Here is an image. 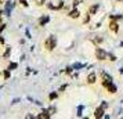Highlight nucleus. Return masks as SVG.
Here are the masks:
<instances>
[{
    "instance_id": "nucleus-1",
    "label": "nucleus",
    "mask_w": 123,
    "mask_h": 119,
    "mask_svg": "<svg viewBox=\"0 0 123 119\" xmlns=\"http://www.w3.org/2000/svg\"><path fill=\"white\" fill-rule=\"evenodd\" d=\"M55 47H57V39L54 36H49V38L44 40V49L47 51H53Z\"/></svg>"
},
{
    "instance_id": "nucleus-2",
    "label": "nucleus",
    "mask_w": 123,
    "mask_h": 119,
    "mask_svg": "<svg viewBox=\"0 0 123 119\" xmlns=\"http://www.w3.org/2000/svg\"><path fill=\"white\" fill-rule=\"evenodd\" d=\"M95 57H97L100 61H104V60L108 58V53H106L105 50L100 49V47H97V50H95Z\"/></svg>"
},
{
    "instance_id": "nucleus-3",
    "label": "nucleus",
    "mask_w": 123,
    "mask_h": 119,
    "mask_svg": "<svg viewBox=\"0 0 123 119\" xmlns=\"http://www.w3.org/2000/svg\"><path fill=\"white\" fill-rule=\"evenodd\" d=\"M106 107V104L104 102L101 107H98L97 109H95V112H94V118H102V115H104V109H105Z\"/></svg>"
},
{
    "instance_id": "nucleus-4",
    "label": "nucleus",
    "mask_w": 123,
    "mask_h": 119,
    "mask_svg": "<svg viewBox=\"0 0 123 119\" xmlns=\"http://www.w3.org/2000/svg\"><path fill=\"white\" fill-rule=\"evenodd\" d=\"M95 80H97V76H95L94 72H91V74L87 76V83H90V85H93V83H95Z\"/></svg>"
},
{
    "instance_id": "nucleus-5",
    "label": "nucleus",
    "mask_w": 123,
    "mask_h": 119,
    "mask_svg": "<svg viewBox=\"0 0 123 119\" xmlns=\"http://www.w3.org/2000/svg\"><path fill=\"white\" fill-rule=\"evenodd\" d=\"M98 8H100V6H98V3L97 4H93V6L89 8V13L91 14V15H94V14H97V11H98Z\"/></svg>"
},
{
    "instance_id": "nucleus-6",
    "label": "nucleus",
    "mask_w": 123,
    "mask_h": 119,
    "mask_svg": "<svg viewBox=\"0 0 123 119\" xmlns=\"http://www.w3.org/2000/svg\"><path fill=\"white\" fill-rule=\"evenodd\" d=\"M109 29H111L112 32H115V33H116L117 31H119V25H117V22H115V21H112V22L109 24Z\"/></svg>"
},
{
    "instance_id": "nucleus-7",
    "label": "nucleus",
    "mask_w": 123,
    "mask_h": 119,
    "mask_svg": "<svg viewBox=\"0 0 123 119\" xmlns=\"http://www.w3.org/2000/svg\"><path fill=\"white\" fill-rule=\"evenodd\" d=\"M106 90L109 91V93H112V94H113V93H116V90H117V89H116V86H115V85H113V83L111 82L109 85L106 86Z\"/></svg>"
},
{
    "instance_id": "nucleus-8",
    "label": "nucleus",
    "mask_w": 123,
    "mask_h": 119,
    "mask_svg": "<svg viewBox=\"0 0 123 119\" xmlns=\"http://www.w3.org/2000/svg\"><path fill=\"white\" fill-rule=\"evenodd\" d=\"M69 17L71 18H78L79 17V10L78 8H75V10H72V11L69 13Z\"/></svg>"
},
{
    "instance_id": "nucleus-9",
    "label": "nucleus",
    "mask_w": 123,
    "mask_h": 119,
    "mask_svg": "<svg viewBox=\"0 0 123 119\" xmlns=\"http://www.w3.org/2000/svg\"><path fill=\"white\" fill-rule=\"evenodd\" d=\"M47 22H49V17H42V18L39 19V24L42 25V26H43L44 24H47Z\"/></svg>"
},
{
    "instance_id": "nucleus-10",
    "label": "nucleus",
    "mask_w": 123,
    "mask_h": 119,
    "mask_svg": "<svg viewBox=\"0 0 123 119\" xmlns=\"http://www.w3.org/2000/svg\"><path fill=\"white\" fill-rule=\"evenodd\" d=\"M39 118H44V119H49L50 118V113L47 112V111H43V112L39 115Z\"/></svg>"
},
{
    "instance_id": "nucleus-11",
    "label": "nucleus",
    "mask_w": 123,
    "mask_h": 119,
    "mask_svg": "<svg viewBox=\"0 0 123 119\" xmlns=\"http://www.w3.org/2000/svg\"><path fill=\"white\" fill-rule=\"evenodd\" d=\"M11 4H10V3H8V4H7V7H6V13H7V15H10V11H11Z\"/></svg>"
},
{
    "instance_id": "nucleus-12",
    "label": "nucleus",
    "mask_w": 123,
    "mask_h": 119,
    "mask_svg": "<svg viewBox=\"0 0 123 119\" xmlns=\"http://www.w3.org/2000/svg\"><path fill=\"white\" fill-rule=\"evenodd\" d=\"M19 1H21V4H22L24 7H28L29 4H28V1H26V0H19Z\"/></svg>"
},
{
    "instance_id": "nucleus-13",
    "label": "nucleus",
    "mask_w": 123,
    "mask_h": 119,
    "mask_svg": "<svg viewBox=\"0 0 123 119\" xmlns=\"http://www.w3.org/2000/svg\"><path fill=\"white\" fill-rule=\"evenodd\" d=\"M57 98V93H51L50 94V100H55Z\"/></svg>"
},
{
    "instance_id": "nucleus-14",
    "label": "nucleus",
    "mask_w": 123,
    "mask_h": 119,
    "mask_svg": "<svg viewBox=\"0 0 123 119\" xmlns=\"http://www.w3.org/2000/svg\"><path fill=\"white\" fill-rule=\"evenodd\" d=\"M8 78H10V72L6 71V72H4V79H8Z\"/></svg>"
},
{
    "instance_id": "nucleus-15",
    "label": "nucleus",
    "mask_w": 123,
    "mask_h": 119,
    "mask_svg": "<svg viewBox=\"0 0 123 119\" xmlns=\"http://www.w3.org/2000/svg\"><path fill=\"white\" fill-rule=\"evenodd\" d=\"M8 54H10V49H7V50H6V53H4V57H7Z\"/></svg>"
},
{
    "instance_id": "nucleus-16",
    "label": "nucleus",
    "mask_w": 123,
    "mask_h": 119,
    "mask_svg": "<svg viewBox=\"0 0 123 119\" xmlns=\"http://www.w3.org/2000/svg\"><path fill=\"white\" fill-rule=\"evenodd\" d=\"M3 42H4V40H3V38H0V43H3Z\"/></svg>"
},
{
    "instance_id": "nucleus-17",
    "label": "nucleus",
    "mask_w": 123,
    "mask_h": 119,
    "mask_svg": "<svg viewBox=\"0 0 123 119\" xmlns=\"http://www.w3.org/2000/svg\"><path fill=\"white\" fill-rule=\"evenodd\" d=\"M1 1H3V0H0V3H1Z\"/></svg>"
}]
</instances>
